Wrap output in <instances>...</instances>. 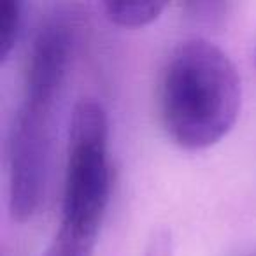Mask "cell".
Returning a JSON list of instances; mask_svg holds the SVG:
<instances>
[{
  "mask_svg": "<svg viewBox=\"0 0 256 256\" xmlns=\"http://www.w3.org/2000/svg\"><path fill=\"white\" fill-rule=\"evenodd\" d=\"M254 60H256V50H254Z\"/></svg>",
  "mask_w": 256,
  "mask_h": 256,
  "instance_id": "8",
  "label": "cell"
},
{
  "mask_svg": "<svg viewBox=\"0 0 256 256\" xmlns=\"http://www.w3.org/2000/svg\"><path fill=\"white\" fill-rule=\"evenodd\" d=\"M154 251H167V242H154ZM156 256H167L165 252H158Z\"/></svg>",
  "mask_w": 256,
  "mask_h": 256,
  "instance_id": "7",
  "label": "cell"
},
{
  "mask_svg": "<svg viewBox=\"0 0 256 256\" xmlns=\"http://www.w3.org/2000/svg\"><path fill=\"white\" fill-rule=\"evenodd\" d=\"M107 114L95 100H81L68 126L62 223L98 235L110 195Z\"/></svg>",
  "mask_w": 256,
  "mask_h": 256,
  "instance_id": "2",
  "label": "cell"
},
{
  "mask_svg": "<svg viewBox=\"0 0 256 256\" xmlns=\"http://www.w3.org/2000/svg\"><path fill=\"white\" fill-rule=\"evenodd\" d=\"M20 28V4L14 0L0 2V60L6 62L16 44Z\"/></svg>",
  "mask_w": 256,
  "mask_h": 256,
  "instance_id": "6",
  "label": "cell"
},
{
  "mask_svg": "<svg viewBox=\"0 0 256 256\" xmlns=\"http://www.w3.org/2000/svg\"><path fill=\"white\" fill-rule=\"evenodd\" d=\"M242 100L237 68L216 44L190 39L174 50L162 76L165 132L184 150H206L234 128Z\"/></svg>",
  "mask_w": 256,
  "mask_h": 256,
  "instance_id": "1",
  "label": "cell"
},
{
  "mask_svg": "<svg viewBox=\"0 0 256 256\" xmlns=\"http://www.w3.org/2000/svg\"><path fill=\"white\" fill-rule=\"evenodd\" d=\"M58 95L25 90L9 142V206L16 221L32 220L44 196L51 124Z\"/></svg>",
  "mask_w": 256,
  "mask_h": 256,
  "instance_id": "3",
  "label": "cell"
},
{
  "mask_svg": "<svg viewBox=\"0 0 256 256\" xmlns=\"http://www.w3.org/2000/svg\"><path fill=\"white\" fill-rule=\"evenodd\" d=\"M164 4H154V2H107L104 4L106 16L110 23L124 28H137V26L150 25L151 22L158 18L164 11Z\"/></svg>",
  "mask_w": 256,
  "mask_h": 256,
  "instance_id": "4",
  "label": "cell"
},
{
  "mask_svg": "<svg viewBox=\"0 0 256 256\" xmlns=\"http://www.w3.org/2000/svg\"><path fill=\"white\" fill-rule=\"evenodd\" d=\"M96 235L60 224L44 256H93Z\"/></svg>",
  "mask_w": 256,
  "mask_h": 256,
  "instance_id": "5",
  "label": "cell"
}]
</instances>
